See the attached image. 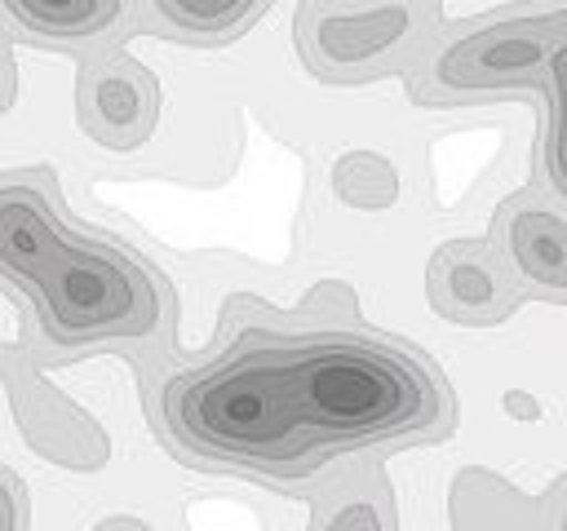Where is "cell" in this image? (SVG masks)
<instances>
[{
	"mask_svg": "<svg viewBox=\"0 0 567 531\" xmlns=\"http://www.w3.org/2000/svg\"><path fill=\"white\" fill-rule=\"evenodd\" d=\"M416 27L408 0H390L363 13H323L310 22V49L323 66H363L385 58Z\"/></svg>",
	"mask_w": 567,
	"mask_h": 531,
	"instance_id": "obj_3",
	"label": "cell"
},
{
	"mask_svg": "<svg viewBox=\"0 0 567 531\" xmlns=\"http://www.w3.org/2000/svg\"><path fill=\"white\" fill-rule=\"evenodd\" d=\"M151 97H146V84L124 71V66H106L97 80H93V115L97 124L106 128H124V124H142Z\"/></svg>",
	"mask_w": 567,
	"mask_h": 531,
	"instance_id": "obj_6",
	"label": "cell"
},
{
	"mask_svg": "<svg viewBox=\"0 0 567 531\" xmlns=\"http://www.w3.org/2000/svg\"><path fill=\"white\" fill-rule=\"evenodd\" d=\"M9 9L18 13L22 27L62 40L97 35L120 18V0H9Z\"/></svg>",
	"mask_w": 567,
	"mask_h": 531,
	"instance_id": "obj_4",
	"label": "cell"
},
{
	"mask_svg": "<svg viewBox=\"0 0 567 531\" xmlns=\"http://www.w3.org/2000/svg\"><path fill=\"white\" fill-rule=\"evenodd\" d=\"M257 4H261V0H155L159 18H164L168 27H177V31H186V35H199V40L235 31Z\"/></svg>",
	"mask_w": 567,
	"mask_h": 531,
	"instance_id": "obj_5",
	"label": "cell"
},
{
	"mask_svg": "<svg viewBox=\"0 0 567 531\" xmlns=\"http://www.w3.org/2000/svg\"><path fill=\"white\" fill-rule=\"evenodd\" d=\"M13 522H18V518H13V496L0 487V531H4V527H13Z\"/></svg>",
	"mask_w": 567,
	"mask_h": 531,
	"instance_id": "obj_8",
	"label": "cell"
},
{
	"mask_svg": "<svg viewBox=\"0 0 567 531\" xmlns=\"http://www.w3.org/2000/svg\"><path fill=\"white\" fill-rule=\"evenodd\" d=\"M0 93H4V66H0Z\"/></svg>",
	"mask_w": 567,
	"mask_h": 531,
	"instance_id": "obj_9",
	"label": "cell"
},
{
	"mask_svg": "<svg viewBox=\"0 0 567 531\" xmlns=\"http://www.w3.org/2000/svg\"><path fill=\"white\" fill-rule=\"evenodd\" d=\"M0 274L35 301L49 345L75 350L155 332L164 296L151 270L106 239L71 235L40 186H0Z\"/></svg>",
	"mask_w": 567,
	"mask_h": 531,
	"instance_id": "obj_2",
	"label": "cell"
},
{
	"mask_svg": "<svg viewBox=\"0 0 567 531\" xmlns=\"http://www.w3.org/2000/svg\"><path fill=\"white\" fill-rule=\"evenodd\" d=\"M443 412L447 394L416 354L354 332H244L159 389L173 442L257 473H301L332 451L412 438Z\"/></svg>",
	"mask_w": 567,
	"mask_h": 531,
	"instance_id": "obj_1",
	"label": "cell"
},
{
	"mask_svg": "<svg viewBox=\"0 0 567 531\" xmlns=\"http://www.w3.org/2000/svg\"><path fill=\"white\" fill-rule=\"evenodd\" d=\"M549 75H554V146L549 150H554V177L567 190V44L554 53Z\"/></svg>",
	"mask_w": 567,
	"mask_h": 531,
	"instance_id": "obj_7",
	"label": "cell"
}]
</instances>
